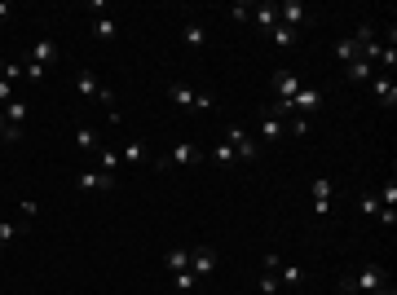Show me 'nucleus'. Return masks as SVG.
<instances>
[{
	"mask_svg": "<svg viewBox=\"0 0 397 295\" xmlns=\"http://www.w3.org/2000/svg\"><path fill=\"white\" fill-rule=\"evenodd\" d=\"M75 145H80L84 155H97V150H102V141H97L93 128H75Z\"/></svg>",
	"mask_w": 397,
	"mask_h": 295,
	"instance_id": "nucleus-22",
	"label": "nucleus"
},
{
	"mask_svg": "<svg viewBox=\"0 0 397 295\" xmlns=\"http://www.w3.org/2000/svg\"><path fill=\"white\" fill-rule=\"evenodd\" d=\"M13 97H18V93H13V84H5V79H0V106H9Z\"/></svg>",
	"mask_w": 397,
	"mask_h": 295,
	"instance_id": "nucleus-34",
	"label": "nucleus"
},
{
	"mask_svg": "<svg viewBox=\"0 0 397 295\" xmlns=\"http://www.w3.org/2000/svg\"><path fill=\"white\" fill-rule=\"evenodd\" d=\"M75 185L84 190V194H97V190H115L120 181H115V176H106V172H97V168H89V172L75 176Z\"/></svg>",
	"mask_w": 397,
	"mask_h": 295,
	"instance_id": "nucleus-6",
	"label": "nucleus"
},
{
	"mask_svg": "<svg viewBox=\"0 0 397 295\" xmlns=\"http://www.w3.org/2000/svg\"><path fill=\"white\" fill-rule=\"evenodd\" d=\"M305 18H309V9L301 5V0H283V5H278V22H283V27H296V31H301Z\"/></svg>",
	"mask_w": 397,
	"mask_h": 295,
	"instance_id": "nucleus-12",
	"label": "nucleus"
},
{
	"mask_svg": "<svg viewBox=\"0 0 397 295\" xmlns=\"http://www.w3.org/2000/svg\"><path fill=\"white\" fill-rule=\"evenodd\" d=\"M120 163H146V145L141 141H128L120 150Z\"/></svg>",
	"mask_w": 397,
	"mask_h": 295,
	"instance_id": "nucleus-25",
	"label": "nucleus"
},
{
	"mask_svg": "<svg viewBox=\"0 0 397 295\" xmlns=\"http://www.w3.org/2000/svg\"><path fill=\"white\" fill-rule=\"evenodd\" d=\"M44 75H49V67H40V62H27L23 67V79H31V84H40Z\"/></svg>",
	"mask_w": 397,
	"mask_h": 295,
	"instance_id": "nucleus-28",
	"label": "nucleus"
},
{
	"mask_svg": "<svg viewBox=\"0 0 397 295\" xmlns=\"http://www.w3.org/2000/svg\"><path fill=\"white\" fill-rule=\"evenodd\" d=\"M0 110H5V119H9L13 128H23V119H27V110H31V106H27V97H13V102H9V106H0Z\"/></svg>",
	"mask_w": 397,
	"mask_h": 295,
	"instance_id": "nucleus-21",
	"label": "nucleus"
},
{
	"mask_svg": "<svg viewBox=\"0 0 397 295\" xmlns=\"http://www.w3.org/2000/svg\"><path fill=\"white\" fill-rule=\"evenodd\" d=\"M212 269H217V251H212V247L190 251V273H194V277H203V273H212Z\"/></svg>",
	"mask_w": 397,
	"mask_h": 295,
	"instance_id": "nucleus-14",
	"label": "nucleus"
},
{
	"mask_svg": "<svg viewBox=\"0 0 397 295\" xmlns=\"http://www.w3.org/2000/svg\"><path fill=\"white\" fill-rule=\"evenodd\" d=\"M260 141L265 145H278V141H283V114H274V110L260 114Z\"/></svg>",
	"mask_w": 397,
	"mask_h": 295,
	"instance_id": "nucleus-10",
	"label": "nucleus"
},
{
	"mask_svg": "<svg viewBox=\"0 0 397 295\" xmlns=\"http://www.w3.org/2000/svg\"><path fill=\"white\" fill-rule=\"evenodd\" d=\"M163 269H168V273H186L190 269V251H181V247L163 251Z\"/></svg>",
	"mask_w": 397,
	"mask_h": 295,
	"instance_id": "nucleus-20",
	"label": "nucleus"
},
{
	"mask_svg": "<svg viewBox=\"0 0 397 295\" xmlns=\"http://www.w3.org/2000/svg\"><path fill=\"white\" fill-rule=\"evenodd\" d=\"M181 40H186V48H203V44H208L203 18H186V22H181Z\"/></svg>",
	"mask_w": 397,
	"mask_h": 295,
	"instance_id": "nucleus-11",
	"label": "nucleus"
},
{
	"mask_svg": "<svg viewBox=\"0 0 397 295\" xmlns=\"http://www.w3.org/2000/svg\"><path fill=\"white\" fill-rule=\"evenodd\" d=\"M379 287H389V273L379 269V265H367V269H358L349 277H340V291L344 295H367V291H379Z\"/></svg>",
	"mask_w": 397,
	"mask_h": 295,
	"instance_id": "nucleus-1",
	"label": "nucleus"
},
{
	"mask_svg": "<svg viewBox=\"0 0 397 295\" xmlns=\"http://www.w3.org/2000/svg\"><path fill=\"white\" fill-rule=\"evenodd\" d=\"M212 163H221V168H225V163H239V159H234V150L221 141V145H212Z\"/></svg>",
	"mask_w": 397,
	"mask_h": 295,
	"instance_id": "nucleus-27",
	"label": "nucleus"
},
{
	"mask_svg": "<svg viewBox=\"0 0 397 295\" xmlns=\"http://www.w3.org/2000/svg\"><path fill=\"white\" fill-rule=\"evenodd\" d=\"M93 36L111 44L115 36H120V22H115V18H111V13H106V18H97V22H93Z\"/></svg>",
	"mask_w": 397,
	"mask_h": 295,
	"instance_id": "nucleus-23",
	"label": "nucleus"
},
{
	"mask_svg": "<svg viewBox=\"0 0 397 295\" xmlns=\"http://www.w3.org/2000/svg\"><path fill=\"white\" fill-rule=\"evenodd\" d=\"M270 40H274L278 48H296V44H301V31H296V27H283V22H278V27L270 31Z\"/></svg>",
	"mask_w": 397,
	"mask_h": 295,
	"instance_id": "nucleus-18",
	"label": "nucleus"
},
{
	"mask_svg": "<svg viewBox=\"0 0 397 295\" xmlns=\"http://www.w3.org/2000/svg\"><path fill=\"white\" fill-rule=\"evenodd\" d=\"M344 75H349V84H371V79H375V67H371V62H349V67H344Z\"/></svg>",
	"mask_w": 397,
	"mask_h": 295,
	"instance_id": "nucleus-16",
	"label": "nucleus"
},
{
	"mask_svg": "<svg viewBox=\"0 0 397 295\" xmlns=\"http://www.w3.org/2000/svg\"><path fill=\"white\" fill-rule=\"evenodd\" d=\"M278 265H283V256H278V251H265L260 256V273H278Z\"/></svg>",
	"mask_w": 397,
	"mask_h": 295,
	"instance_id": "nucleus-30",
	"label": "nucleus"
},
{
	"mask_svg": "<svg viewBox=\"0 0 397 295\" xmlns=\"http://www.w3.org/2000/svg\"><path fill=\"white\" fill-rule=\"evenodd\" d=\"M331 194H336L331 176H318V181H313V216H318V221L331 216Z\"/></svg>",
	"mask_w": 397,
	"mask_h": 295,
	"instance_id": "nucleus-4",
	"label": "nucleus"
},
{
	"mask_svg": "<svg viewBox=\"0 0 397 295\" xmlns=\"http://www.w3.org/2000/svg\"><path fill=\"white\" fill-rule=\"evenodd\" d=\"M168 97H172L177 106H194V97H198V93H194L190 84H168Z\"/></svg>",
	"mask_w": 397,
	"mask_h": 295,
	"instance_id": "nucleus-24",
	"label": "nucleus"
},
{
	"mask_svg": "<svg viewBox=\"0 0 397 295\" xmlns=\"http://www.w3.org/2000/svg\"><path fill=\"white\" fill-rule=\"evenodd\" d=\"M9 13H13V9L5 5V0H0V22H5V18H9Z\"/></svg>",
	"mask_w": 397,
	"mask_h": 295,
	"instance_id": "nucleus-36",
	"label": "nucleus"
},
{
	"mask_svg": "<svg viewBox=\"0 0 397 295\" xmlns=\"http://www.w3.org/2000/svg\"><path fill=\"white\" fill-rule=\"evenodd\" d=\"M371 93H375V102L384 106V110L397 106V84H393V75H375V79H371Z\"/></svg>",
	"mask_w": 397,
	"mask_h": 295,
	"instance_id": "nucleus-7",
	"label": "nucleus"
},
{
	"mask_svg": "<svg viewBox=\"0 0 397 295\" xmlns=\"http://www.w3.org/2000/svg\"><path fill=\"white\" fill-rule=\"evenodd\" d=\"M225 145L234 150V159H243V163H256L260 159V141L247 133V128H229L225 133Z\"/></svg>",
	"mask_w": 397,
	"mask_h": 295,
	"instance_id": "nucleus-2",
	"label": "nucleus"
},
{
	"mask_svg": "<svg viewBox=\"0 0 397 295\" xmlns=\"http://www.w3.org/2000/svg\"><path fill=\"white\" fill-rule=\"evenodd\" d=\"M362 216H371V221L379 216V199H375V190H371V194H362Z\"/></svg>",
	"mask_w": 397,
	"mask_h": 295,
	"instance_id": "nucleus-29",
	"label": "nucleus"
},
{
	"mask_svg": "<svg viewBox=\"0 0 397 295\" xmlns=\"http://www.w3.org/2000/svg\"><path fill=\"white\" fill-rule=\"evenodd\" d=\"M172 277H177V291H194V287H198V277H194L190 269H186V273H172Z\"/></svg>",
	"mask_w": 397,
	"mask_h": 295,
	"instance_id": "nucleus-32",
	"label": "nucleus"
},
{
	"mask_svg": "<svg viewBox=\"0 0 397 295\" xmlns=\"http://www.w3.org/2000/svg\"><path fill=\"white\" fill-rule=\"evenodd\" d=\"M31 62H40V67H53V62H58V44L53 40H36V53H31Z\"/></svg>",
	"mask_w": 397,
	"mask_h": 295,
	"instance_id": "nucleus-19",
	"label": "nucleus"
},
{
	"mask_svg": "<svg viewBox=\"0 0 397 295\" xmlns=\"http://www.w3.org/2000/svg\"><path fill=\"white\" fill-rule=\"evenodd\" d=\"M260 291L265 295H278V273H260Z\"/></svg>",
	"mask_w": 397,
	"mask_h": 295,
	"instance_id": "nucleus-33",
	"label": "nucleus"
},
{
	"mask_svg": "<svg viewBox=\"0 0 397 295\" xmlns=\"http://www.w3.org/2000/svg\"><path fill=\"white\" fill-rule=\"evenodd\" d=\"M0 79H23V67H18V62H9V67H5V75H0Z\"/></svg>",
	"mask_w": 397,
	"mask_h": 295,
	"instance_id": "nucleus-35",
	"label": "nucleus"
},
{
	"mask_svg": "<svg viewBox=\"0 0 397 295\" xmlns=\"http://www.w3.org/2000/svg\"><path fill=\"white\" fill-rule=\"evenodd\" d=\"M274 93H278V102H291V97L301 93V75L296 71H274Z\"/></svg>",
	"mask_w": 397,
	"mask_h": 295,
	"instance_id": "nucleus-8",
	"label": "nucleus"
},
{
	"mask_svg": "<svg viewBox=\"0 0 397 295\" xmlns=\"http://www.w3.org/2000/svg\"><path fill=\"white\" fill-rule=\"evenodd\" d=\"M120 168H124V163H120V150H106V145H102V150H97V172H106V176H115V181H120Z\"/></svg>",
	"mask_w": 397,
	"mask_h": 295,
	"instance_id": "nucleus-15",
	"label": "nucleus"
},
{
	"mask_svg": "<svg viewBox=\"0 0 397 295\" xmlns=\"http://www.w3.org/2000/svg\"><path fill=\"white\" fill-rule=\"evenodd\" d=\"M23 234V225H13V221H0V247H9L13 238Z\"/></svg>",
	"mask_w": 397,
	"mask_h": 295,
	"instance_id": "nucleus-26",
	"label": "nucleus"
},
{
	"mask_svg": "<svg viewBox=\"0 0 397 295\" xmlns=\"http://www.w3.org/2000/svg\"><path fill=\"white\" fill-rule=\"evenodd\" d=\"M278 287L301 291V287H305V265H296V260H283V265H278Z\"/></svg>",
	"mask_w": 397,
	"mask_h": 295,
	"instance_id": "nucleus-9",
	"label": "nucleus"
},
{
	"mask_svg": "<svg viewBox=\"0 0 397 295\" xmlns=\"http://www.w3.org/2000/svg\"><path fill=\"white\" fill-rule=\"evenodd\" d=\"M247 18H252V5H243V0L229 5V22H247Z\"/></svg>",
	"mask_w": 397,
	"mask_h": 295,
	"instance_id": "nucleus-31",
	"label": "nucleus"
},
{
	"mask_svg": "<svg viewBox=\"0 0 397 295\" xmlns=\"http://www.w3.org/2000/svg\"><path fill=\"white\" fill-rule=\"evenodd\" d=\"M331 53H336V58L344 62V67H349V62H358V58H362V48H358V40H353V36H344V40H336V48H331Z\"/></svg>",
	"mask_w": 397,
	"mask_h": 295,
	"instance_id": "nucleus-17",
	"label": "nucleus"
},
{
	"mask_svg": "<svg viewBox=\"0 0 397 295\" xmlns=\"http://www.w3.org/2000/svg\"><path fill=\"white\" fill-rule=\"evenodd\" d=\"M252 22L265 31V36H270V31L278 27V5H274V0H265V5H252Z\"/></svg>",
	"mask_w": 397,
	"mask_h": 295,
	"instance_id": "nucleus-13",
	"label": "nucleus"
},
{
	"mask_svg": "<svg viewBox=\"0 0 397 295\" xmlns=\"http://www.w3.org/2000/svg\"><path fill=\"white\" fill-rule=\"evenodd\" d=\"M203 159V150H198L194 141H181V145H172V155L163 159V168H190V163H198Z\"/></svg>",
	"mask_w": 397,
	"mask_h": 295,
	"instance_id": "nucleus-5",
	"label": "nucleus"
},
{
	"mask_svg": "<svg viewBox=\"0 0 397 295\" xmlns=\"http://www.w3.org/2000/svg\"><path fill=\"white\" fill-rule=\"evenodd\" d=\"M75 93H84V97H93V102H102V106H115V93L93 71H75Z\"/></svg>",
	"mask_w": 397,
	"mask_h": 295,
	"instance_id": "nucleus-3",
	"label": "nucleus"
}]
</instances>
